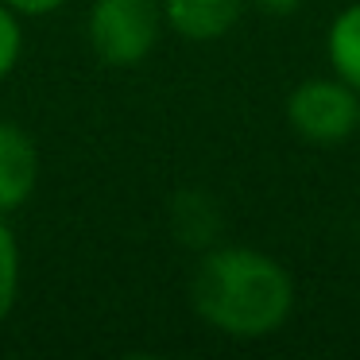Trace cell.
Listing matches in <instances>:
<instances>
[{"instance_id": "6da1fadb", "label": "cell", "mask_w": 360, "mask_h": 360, "mask_svg": "<svg viewBox=\"0 0 360 360\" xmlns=\"http://www.w3.org/2000/svg\"><path fill=\"white\" fill-rule=\"evenodd\" d=\"M190 306L217 333L256 341L287 321L295 306V283L271 256L256 248H213L194 267Z\"/></svg>"}, {"instance_id": "7a4b0ae2", "label": "cell", "mask_w": 360, "mask_h": 360, "mask_svg": "<svg viewBox=\"0 0 360 360\" xmlns=\"http://www.w3.org/2000/svg\"><path fill=\"white\" fill-rule=\"evenodd\" d=\"M163 32L159 0H94L86 16V35L105 66H140L155 51Z\"/></svg>"}, {"instance_id": "3957f363", "label": "cell", "mask_w": 360, "mask_h": 360, "mask_svg": "<svg viewBox=\"0 0 360 360\" xmlns=\"http://www.w3.org/2000/svg\"><path fill=\"white\" fill-rule=\"evenodd\" d=\"M287 124L302 136L306 143H329L349 140L360 128V97L349 82H329V78H310L287 97Z\"/></svg>"}, {"instance_id": "277c9868", "label": "cell", "mask_w": 360, "mask_h": 360, "mask_svg": "<svg viewBox=\"0 0 360 360\" xmlns=\"http://www.w3.org/2000/svg\"><path fill=\"white\" fill-rule=\"evenodd\" d=\"M39 186V148L12 120H0V217L24 210Z\"/></svg>"}, {"instance_id": "5b68a950", "label": "cell", "mask_w": 360, "mask_h": 360, "mask_svg": "<svg viewBox=\"0 0 360 360\" xmlns=\"http://www.w3.org/2000/svg\"><path fill=\"white\" fill-rule=\"evenodd\" d=\"M159 4H163V24L194 43L221 39L225 32H233L244 12V0H159Z\"/></svg>"}, {"instance_id": "8992f818", "label": "cell", "mask_w": 360, "mask_h": 360, "mask_svg": "<svg viewBox=\"0 0 360 360\" xmlns=\"http://www.w3.org/2000/svg\"><path fill=\"white\" fill-rule=\"evenodd\" d=\"M326 51L337 78L349 82L360 94V4H349L345 12H337V20L329 24V35H326Z\"/></svg>"}, {"instance_id": "52a82bcc", "label": "cell", "mask_w": 360, "mask_h": 360, "mask_svg": "<svg viewBox=\"0 0 360 360\" xmlns=\"http://www.w3.org/2000/svg\"><path fill=\"white\" fill-rule=\"evenodd\" d=\"M20 298V244L8 221L0 217V321L16 310Z\"/></svg>"}, {"instance_id": "ba28073f", "label": "cell", "mask_w": 360, "mask_h": 360, "mask_svg": "<svg viewBox=\"0 0 360 360\" xmlns=\"http://www.w3.org/2000/svg\"><path fill=\"white\" fill-rule=\"evenodd\" d=\"M20 55H24V27H20V16L0 0V82L16 70Z\"/></svg>"}, {"instance_id": "9c48e42d", "label": "cell", "mask_w": 360, "mask_h": 360, "mask_svg": "<svg viewBox=\"0 0 360 360\" xmlns=\"http://www.w3.org/2000/svg\"><path fill=\"white\" fill-rule=\"evenodd\" d=\"M16 16H51V12L66 8L70 0H4Z\"/></svg>"}, {"instance_id": "30bf717a", "label": "cell", "mask_w": 360, "mask_h": 360, "mask_svg": "<svg viewBox=\"0 0 360 360\" xmlns=\"http://www.w3.org/2000/svg\"><path fill=\"white\" fill-rule=\"evenodd\" d=\"M256 4H259L264 12H271V16H290V12L302 4V0H256Z\"/></svg>"}]
</instances>
